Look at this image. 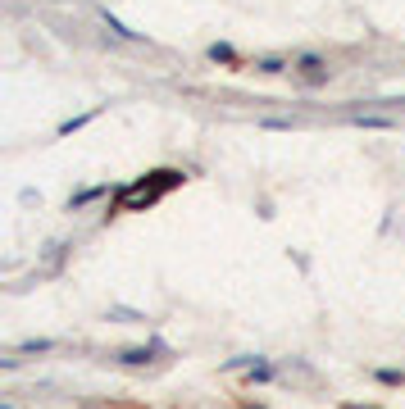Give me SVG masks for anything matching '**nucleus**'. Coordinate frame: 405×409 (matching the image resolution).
Segmentation results:
<instances>
[{
	"label": "nucleus",
	"instance_id": "f257e3e1",
	"mask_svg": "<svg viewBox=\"0 0 405 409\" xmlns=\"http://www.w3.org/2000/svg\"><path fill=\"white\" fill-rule=\"evenodd\" d=\"M210 60H224V64H233L237 55H233V46H210Z\"/></svg>",
	"mask_w": 405,
	"mask_h": 409
},
{
	"label": "nucleus",
	"instance_id": "f03ea898",
	"mask_svg": "<svg viewBox=\"0 0 405 409\" xmlns=\"http://www.w3.org/2000/svg\"><path fill=\"white\" fill-rule=\"evenodd\" d=\"M255 68H259V73H283V60H259Z\"/></svg>",
	"mask_w": 405,
	"mask_h": 409
},
{
	"label": "nucleus",
	"instance_id": "7ed1b4c3",
	"mask_svg": "<svg viewBox=\"0 0 405 409\" xmlns=\"http://www.w3.org/2000/svg\"><path fill=\"white\" fill-rule=\"evenodd\" d=\"M246 409H259V405H246Z\"/></svg>",
	"mask_w": 405,
	"mask_h": 409
}]
</instances>
